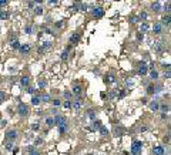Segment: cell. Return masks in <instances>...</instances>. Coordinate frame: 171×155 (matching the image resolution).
Masks as SVG:
<instances>
[{
    "label": "cell",
    "mask_w": 171,
    "mask_h": 155,
    "mask_svg": "<svg viewBox=\"0 0 171 155\" xmlns=\"http://www.w3.org/2000/svg\"><path fill=\"white\" fill-rule=\"evenodd\" d=\"M141 148H143V142L141 141H134L131 145V154L133 155H140L141 154Z\"/></svg>",
    "instance_id": "1"
},
{
    "label": "cell",
    "mask_w": 171,
    "mask_h": 155,
    "mask_svg": "<svg viewBox=\"0 0 171 155\" xmlns=\"http://www.w3.org/2000/svg\"><path fill=\"white\" fill-rule=\"evenodd\" d=\"M37 85H39V88H46L47 83H46V81H43V80H39V83H37Z\"/></svg>",
    "instance_id": "29"
},
{
    "label": "cell",
    "mask_w": 171,
    "mask_h": 155,
    "mask_svg": "<svg viewBox=\"0 0 171 155\" xmlns=\"http://www.w3.org/2000/svg\"><path fill=\"white\" fill-rule=\"evenodd\" d=\"M137 39H138V40H143V36H141V33H138V34H137Z\"/></svg>",
    "instance_id": "56"
},
{
    "label": "cell",
    "mask_w": 171,
    "mask_h": 155,
    "mask_svg": "<svg viewBox=\"0 0 171 155\" xmlns=\"http://www.w3.org/2000/svg\"><path fill=\"white\" fill-rule=\"evenodd\" d=\"M123 128H118V127H116V129H114V135L116 137H120V135H123Z\"/></svg>",
    "instance_id": "20"
},
{
    "label": "cell",
    "mask_w": 171,
    "mask_h": 155,
    "mask_svg": "<svg viewBox=\"0 0 171 155\" xmlns=\"http://www.w3.org/2000/svg\"><path fill=\"white\" fill-rule=\"evenodd\" d=\"M71 107L76 110V111H78V110L83 107V101H81V100H77V101H74V103L71 104Z\"/></svg>",
    "instance_id": "12"
},
{
    "label": "cell",
    "mask_w": 171,
    "mask_h": 155,
    "mask_svg": "<svg viewBox=\"0 0 171 155\" xmlns=\"http://www.w3.org/2000/svg\"><path fill=\"white\" fill-rule=\"evenodd\" d=\"M29 155H40V154H39V152H37V151L34 149V151H31V152H29Z\"/></svg>",
    "instance_id": "52"
},
{
    "label": "cell",
    "mask_w": 171,
    "mask_h": 155,
    "mask_svg": "<svg viewBox=\"0 0 171 155\" xmlns=\"http://www.w3.org/2000/svg\"><path fill=\"white\" fill-rule=\"evenodd\" d=\"M20 46H21V44L19 43V40H13V41H12V48L19 50V48H20Z\"/></svg>",
    "instance_id": "22"
},
{
    "label": "cell",
    "mask_w": 171,
    "mask_h": 155,
    "mask_svg": "<svg viewBox=\"0 0 171 155\" xmlns=\"http://www.w3.org/2000/svg\"><path fill=\"white\" fill-rule=\"evenodd\" d=\"M60 104H62V101H60V100H54V101H53V105H54V107H59Z\"/></svg>",
    "instance_id": "43"
},
{
    "label": "cell",
    "mask_w": 171,
    "mask_h": 155,
    "mask_svg": "<svg viewBox=\"0 0 171 155\" xmlns=\"http://www.w3.org/2000/svg\"><path fill=\"white\" fill-rule=\"evenodd\" d=\"M4 100H6V93H4V91H0V104H1Z\"/></svg>",
    "instance_id": "33"
},
{
    "label": "cell",
    "mask_w": 171,
    "mask_h": 155,
    "mask_svg": "<svg viewBox=\"0 0 171 155\" xmlns=\"http://www.w3.org/2000/svg\"><path fill=\"white\" fill-rule=\"evenodd\" d=\"M160 107H161V110H163L164 112H167V111H168V105H165V104H163V105H160Z\"/></svg>",
    "instance_id": "45"
},
{
    "label": "cell",
    "mask_w": 171,
    "mask_h": 155,
    "mask_svg": "<svg viewBox=\"0 0 171 155\" xmlns=\"http://www.w3.org/2000/svg\"><path fill=\"white\" fill-rule=\"evenodd\" d=\"M24 30H26V33H27V34H31V31H33V27H31V26H27V27H26Z\"/></svg>",
    "instance_id": "42"
},
{
    "label": "cell",
    "mask_w": 171,
    "mask_h": 155,
    "mask_svg": "<svg viewBox=\"0 0 171 155\" xmlns=\"http://www.w3.org/2000/svg\"><path fill=\"white\" fill-rule=\"evenodd\" d=\"M89 117H90L91 120H96V111L90 110V111H89Z\"/></svg>",
    "instance_id": "37"
},
{
    "label": "cell",
    "mask_w": 171,
    "mask_h": 155,
    "mask_svg": "<svg viewBox=\"0 0 171 155\" xmlns=\"http://www.w3.org/2000/svg\"><path fill=\"white\" fill-rule=\"evenodd\" d=\"M29 7H34V3L33 1H29Z\"/></svg>",
    "instance_id": "57"
},
{
    "label": "cell",
    "mask_w": 171,
    "mask_h": 155,
    "mask_svg": "<svg viewBox=\"0 0 171 155\" xmlns=\"http://www.w3.org/2000/svg\"><path fill=\"white\" fill-rule=\"evenodd\" d=\"M154 90H156L154 84H150V85L147 87V94H154Z\"/></svg>",
    "instance_id": "26"
},
{
    "label": "cell",
    "mask_w": 171,
    "mask_h": 155,
    "mask_svg": "<svg viewBox=\"0 0 171 155\" xmlns=\"http://www.w3.org/2000/svg\"><path fill=\"white\" fill-rule=\"evenodd\" d=\"M150 77L153 78V80H157V78H158V73H157V71H154V70H151V73H150Z\"/></svg>",
    "instance_id": "30"
},
{
    "label": "cell",
    "mask_w": 171,
    "mask_h": 155,
    "mask_svg": "<svg viewBox=\"0 0 171 155\" xmlns=\"http://www.w3.org/2000/svg\"><path fill=\"white\" fill-rule=\"evenodd\" d=\"M109 97H110V98H114V97H117V90H113V91L109 94Z\"/></svg>",
    "instance_id": "39"
},
{
    "label": "cell",
    "mask_w": 171,
    "mask_h": 155,
    "mask_svg": "<svg viewBox=\"0 0 171 155\" xmlns=\"http://www.w3.org/2000/svg\"><path fill=\"white\" fill-rule=\"evenodd\" d=\"M151 9H153L156 13H160V12H161V4H160L158 1H156V3H153V4H151Z\"/></svg>",
    "instance_id": "13"
},
{
    "label": "cell",
    "mask_w": 171,
    "mask_h": 155,
    "mask_svg": "<svg viewBox=\"0 0 171 155\" xmlns=\"http://www.w3.org/2000/svg\"><path fill=\"white\" fill-rule=\"evenodd\" d=\"M147 73H148V67L145 65V63H141L140 67H138V74L140 76H145Z\"/></svg>",
    "instance_id": "6"
},
{
    "label": "cell",
    "mask_w": 171,
    "mask_h": 155,
    "mask_svg": "<svg viewBox=\"0 0 171 155\" xmlns=\"http://www.w3.org/2000/svg\"><path fill=\"white\" fill-rule=\"evenodd\" d=\"M104 78H106V83H114V81H116L113 74H107V76H106Z\"/></svg>",
    "instance_id": "25"
},
{
    "label": "cell",
    "mask_w": 171,
    "mask_h": 155,
    "mask_svg": "<svg viewBox=\"0 0 171 155\" xmlns=\"http://www.w3.org/2000/svg\"><path fill=\"white\" fill-rule=\"evenodd\" d=\"M153 30H154V34H161V31H163V26H161V23H154Z\"/></svg>",
    "instance_id": "10"
},
{
    "label": "cell",
    "mask_w": 171,
    "mask_h": 155,
    "mask_svg": "<svg viewBox=\"0 0 171 155\" xmlns=\"http://www.w3.org/2000/svg\"><path fill=\"white\" fill-rule=\"evenodd\" d=\"M140 29H141V31H143V33H145V31L148 30V24L143 21V23H141V26H140Z\"/></svg>",
    "instance_id": "28"
},
{
    "label": "cell",
    "mask_w": 171,
    "mask_h": 155,
    "mask_svg": "<svg viewBox=\"0 0 171 155\" xmlns=\"http://www.w3.org/2000/svg\"><path fill=\"white\" fill-rule=\"evenodd\" d=\"M59 128H60V132H62V134H64V132H66V129H67V125L64 124V125H62V127H59Z\"/></svg>",
    "instance_id": "41"
},
{
    "label": "cell",
    "mask_w": 171,
    "mask_h": 155,
    "mask_svg": "<svg viewBox=\"0 0 171 155\" xmlns=\"http://www.w3.org/2000/svg\"><path fill=\"white\" fill-rule=\"evenodd\" d=\"M93 125H94V127H93V129H100V128L103 127V124H101V121H98V120H96Z\"/></svg>",
    "instance_id": "23"
},
{
    "label": "cell",
    "mask_w": 171,
    "mask_h": 155,
    "mask_svg": "<svg viewBox=\"0 0 171 155\" xmlns=\"http://www.w3.org/2000/svg\"><path fill=\"white\" fill-rule=\"evenodd\" d=\"M164 10H165V12H167V13H168V12H170V3H167V4H165V6H164Z\"/></svg>",
    "instance_id": "49"
},
{
    "label": "cell",
    "mask_w": 171,
    "mask_h": 155,
    "mask_svg": "<svg viewBox=\"0 0 171 155\" xmlns=\"http://www.w3.org/2000/svg\"><path fill=\"white\" fill-rule=\"evenodd\" d=\"M161 117H163V118L165 120V118H168V114H165V112H163V115H161Z\"/></svg>",
    "instance_id": "54"
},
{
    "label": "cell",
    "mask_w": 171,
    "mask_h": 155,
    "mask_svg": "<svg viewBox=\"0 0 171 155\" xmlns=\"http://www.w3.org/2000/svg\"><path fill=\"white\" fill-rule=\"evenodd\" d=\"M26 91H27L29 94H33V93H34V90H33V88H30V87H27V90H26Z\"/></svg>",
    "instance_id": "51"
},
{
    "label": "cell",
    "mask_w": 171,
    "mask_h": 155,
    "mask_svg": "<svg viewBox=\"0 0 171 155\" xmlns=\"http://www.w3.org/2000/svg\"><path fill=\"white\" fill-rule=\"evenodd\" d=\"M150 108H151V111H157V110L160 108L158 101H151V103H150Z\"/></svg>",
    "instance_id": "14"
},
{
    "label": "cell",
    "mask_w": 171,
    "mask_h": 155,
    "mask_svg": "<svg viewBox=\"0 0 171 155\" xmlns=\"http://www.w3.org/2000/svg\"><path fill=\"white\" fill-rule=\"evenodd\" d=\"M6 124H7V121H1V123H0V127H4Z\"/></svg>",
    "instance_id": "55"
},
{
    "label": "cell",
    "mask_w": 171,
    "mask_h": 155,
    "mask_svg": "<svg viewBox=\"0 0 171 155\" xmlns=\"http://www.w3.org/2000/svg\"><path fill=\"white\" fill-rule=\"evenodd\" d=\"M6 149L7 151H12L13 149V142H6Z\"/></svg>",
    "instance_id": "36"
},
{
    "label": "cell",
    "mask_w": 171,
    "mask_h": 155,
    "mask_svg": "<svg viewBox=\"0 0 171 155\" xmlns=\"http://www.w3.org/2000/svg\"><path fill=\"white\" fill-rule=\"evenodd\" d=\"M125 85H127L128 88L133 87V80H131V78H127V80H125Z\"/></svg>",
    "instance_id": "34"
},
{
    "label": "cell",
    "mask_w": 171,
    "mask_h": 155,
    "mask_svg": "<svg viewBox=\"0 0 171 155\" xmlns=\"http://www.w3.org/2000/svg\"><path fill=\"white\" fill-rule=\"evenodd\" d=\"M17 114H19V115H21V117L29 115V107H27L24 103H20V104L17 105Z\"/></svg>",
    "instance_id": "2"
},
{
    "label": "cell",
    "mask_w": 171,
    "mask_h": 155,
    "mask_svg": "<svg viewBox=\"0 0 171 155\" xmlns=\"http://www.w3.org/2000/svg\"><path fill=\"white\" fill-rule=\"evenodd\" d=\"M100 132H101V135H107V134H109V131H107L106 127H101V128H100Z\"/></svg>",
    "instance_id": "35"
},
{
    "label": "cell",
    "mask_w": 171,
    "mask_h": 155,
    "mask_svg": "<svg viewBox=\"0 0 171 155\" xmlns=\"http://www.w3.org/2000/svg\"><path fill=\"white\" fill-rule=\"evenodd\" d=\"M63 26H64V20H60V21H57V23H56V27H59V29H60V27H63Z\"/></svg>",
    "instance_id": "40"
},
{
    "label": "cell",
    "mask_w": 171,
    "mask_h": 155,
    "mask_svg": "<svg viewBox=\"0 0 171 155\" xmlns=\"http://www.w3.org/2000/svg\"><path fill=\"white\" fill-rule=\"evenodd\" d=\"M64 97H66V98H67V101H68V98L71 97V93H68V91H67V93H64Z\"/></svg>",
    "instance_id": "50"
},
{
    "label": "cell",
    "mask_w": 171,
    "mask_h": 155,
    "mask_svg": "<svg viewBox=\"0 0 171 155\" xmlns=\"http://www.w3.org/2000/svg\"><path fill=\"white\" fill-rule=\"evenodd\" d=\"M164 77H165V78H170V77H171V73H170V70H167V71L164 73Z\"/></svg>",
    "instance_id": "47"
},
{
    "label": "cell",
    "mask_w": 171,
    "mask_h": 155,
    "mask_svg": "<svg viewBox=\"0 0 171 155\" xmlns=\"http://www.w3.org/2000/svg\"><path fill=\"white\" fill-rule=\"evenodd\" d=\"M0 19H3V20L9 19V12H6V10H0Z\"/></svg>",
    "instance_id": "21"
},
{
    "label": "cell",
    "mask_w": 171,
    "mask_h": 155,
    "mask_svg": "<svg viewBox=\"0 0 171 155\" xmlns=\"http://www.w3.org/2000/svg\"><path fill=\"white\" fill-rule=\"evenodd\" d=\"M73 94L76 95V97H81V94H83V88L80 87V85H74V88H73Z\"/></svg>",
    "instance_id": "8"
},
{
    "label": "cell",
    "mask_w": 171,
    "mask_h": 155,
    "mask_svg": "<svg viewBox=\"0 0 171 155\" xmlns=\"http://www.w3.org/2000/svg\"><path fill=\"white\" fill-rule=\"evenodd\" d=\"M48 4H50V6H54V4H57V1H51V0H50Z\"/></svg>",
    "instance_id": "53"
},
{
    "label": "cell",
    "mask_w": 171,
    "mask_h": 155,
    "mask_svg": "<svg viewBox=\"0 0 171 155\" xmlns=\"http://www.w3.org/2000/svg\"><path fill=\"white\" fill-rule=\"evenodd\" d=\"M93 16L96 17V19L103 17V16H104V9H103V7H94L93 9Z\"/></svg>",
    "instance_id": "3"
},
{
    "label": "cell",
    "mask_w": 171,
    "mask_h": 155,
    "mask_svg": "<svg viewBox=\"0 0 171 155\" xmlns=\"http://www.w3.org/2000/svg\"><path fill=\"white\" fill-rule=\"evenodd\" d=\"M161 24H165V27H168V26H170V14H167V16H164V17H163Z\"/></svg>",
    "instance_id": "16"
},
{
    "label": "cell",
    "mask_w": 171,
    "mask_h": 155,
    "mask_svg": "<svg viewBox=\"0 0 171 155\" xmlns=\"http://www.w3.org/2000/svg\"><path fill=\"white\" fill-rule=\"evenodd\" d=\"M164 151H165V149H164L163 147H154V148H153V154L154 155H164Z\"/></svg>",
    "instance_id": "9"
},
{
    "label": "cell",
    "mask_w": 171,
    "mask_h": 155,
    "mask_svg": "<svg viewBox=\"0 0 171 155\" xmlns=\"http://www.w3.org/2000/svg\"><path fill=\"white\" fill-rule=\"evenodd\" d=\"M67 57H68V50H64L62 53V60H67Z\"/></svg>",
    "instance_id": "31"
},
{
    "label": "cell",
    "mask_w": 171,
    "mask_h": 155,
    "mask_svg": "<svg viewBox=\"0 0 171 155\" xmlns=\"http://www.w3.org/2000/svg\"><path fill=\"white\" fill-rule=\"evenodd\" d=\"M78 40H80V34L76 33V34H73L71 37H70V44H73V43H77Z\"/></svg>",
    "instance_id": "15"
},
{
    "label": "cell",
    "mask_w": 171,
    "mask_h": 155,
    "mask_svg": "<svg viewBox=\"0 0 171 155\" xmlns=\"http://www.w3.org/2000/svg\"><path fill=\"white\" fill-rule=\"evenodd\" d=\"M153 47H154V50H156V51H158V53H161V51L164 50V47H163V44H161V43H156Z\"/></svg>",
    "instance_id": "19"
},
{
    "label": "cell",
    "mask_w": 171,
    "mask_h": 155,
    "mask_svg": "<svg viewBox=\"0 0 171 155\" xmlns=\"http://www.w3.org/2000/svg\"><path fill=\"white\" fill-rule=\"evenodd\" d=\"M64 108H71V101H64Z\"/></svg>",
    "instance_id": "38"
},
{
    "label": "cell",
    "mask_w": 171,
    "mask_h": 155,
    "mask_svg": "<svg viewBox=\"0 0 171 155\" xmlns=\"http://www.w3.org/2000/svg\"><path fill=\"white\" fill-rule=\"evenodd\" d=\"M39 128H40L39 124H33V125H31V129H33V131H39Z\"/></svg>",
    "instance_id": "44"
},
{
    "label": "cell",
    "mask_w": 171,
    "mask_h": 155,
    "mask_svg": "<svg viewBox=\"0 0 171 155\" xmlns=\"http://www.w3.org/2000/svg\"><path fill=\"white\" fill-rule=\"evenodd\" d=\"M54 120V124H57L59 127H62V125L66 124V118L63 117V115H56V118H53Z\"/></svg>",
    "instance_id": "5"
},
{
    "label": "cell",
    "mask_w": 171,
    "mask_h": 155,
    "mask_svg": "<svg viewBox=\"0 0 171 155\" xmlns=\"http://www.w3.org/2000/svg\"><path fill=\"white\" fill-rule=\"evenodd\" d=\"M140 19H143V20H145V19H147V13L141 12V13H140Z\"/></svg>",
    "instance_id": "46"
},
{
    "label": "cell",
    "mask_w": 171,
    "mask_h": 155,
    "mask_svg": "<svg viewBox=\"0 0 171 155\" xmlns=\"http://www.w3.org/2000/svg\"><path fill=\"white\" fill-rule=\"evenodd\" d=\"M46 124L48 125V127H53V125H54V120H53V118H47Z\"/></svg>",
    "instance_id": "32"
},
{
    "label": "cell",
    "mask_w": 171,
    "mask_h": 155,
    "mask_svg": "<svg viewBox=\"0 0 171 155\" xmlns=\"http://www.w3.org/2000/svg\"><path fill=\"white\" fill-rule=\"evenodd\" d=\"M50 47H51V43H50V41H44L41 46L39 47V53H44V51H46V50H48Z\"/></svg>",
    "instance_id": "7"
},
{
    "label": "cell",
    "mask_w": 171,
    "mask_h": 155,
    "mask_svg": "<svg viewBox=\"0 0 171 155\" xmlns=\"http://www.w3.org/2000/svg\"><path fill=\"white\" fill-rule=\"evenodd\" d=\"M3 6H7V0H0V7Z\"/></svg>",
    "instance_id": "48"
},
{
    "label": "cell",
    "mask_w": 171,
    "mask_h": 155,
    "mask_svg": "<svg viewBox=\"0 0 171 155\" xmlns=\"http://www.w3.org/2000/svg\"><path fill=\"white\" fill-rule=\"evenodd\" d=\"M39 98H40V103H41V101H43V103H48V101H50V100H51V98H50V95H48V94H43V95H40V97H39Z\"/></svg>",
    "instance_id": "18"
},
{
    "label": "cell",
    "mask_w": 171,
    "mask_h": 155,
    "mask_svg": "<svg viewBox=\"0 0 171 155\" xmlns=\"http://www.w3.org/2000/svg\"><path fill=\"white\" fill-rule=\"evenodd\" d=\"M20 83L23 84V85H29L30 84V77H27V76H24V77H21V80H20Z\"/></svg>",
    "instance_id": "17"
},
{
    "label": "cell",
    "mask_w": 171,
    "mask_h": 155,
    "mask_svg": "<svg viewBox=\"0 0 171 155\" xmlns=\"http://www.w3.org/2000/svg\"><path fill=\"white\" fill-rule=\"evenodd\" d=\"M19 50H20V53L26 54V53H29V51L31 50V46H30V44H23V46H20Z\"/></svg>",
    "instance_id": "11"
},
{
    "label": "cell",
    "mask_w": 171,
    "mask_h": 155,
    "mask_svg": "<svg viewBox=\"0 0 171 155\" xmlns=\"http://www.w3.org/2000/svg\"><path fill=\"white\" fill-rule=\"evenodd\" d=\"M34 14H36V16H41V14H43V9H41L40 6L34 7Z\"/></svg>",
    "instance_id": "24"
},
{
    "label": "cell",
    "mask_w": 171,
    "mask_h": 155,
    "mask_svg": "<svg viewBox=\"0 0 171 155\" xmlns=\"http://www.w3.org/2000/svg\"><path fill=\"white\" fill-rule=\"evenodd\" d=\"M31 104H33V105H39V104H40V98H39L37 95H34L33 100H31Z\"/></svg>",
    "instance_id": "27"
},
{
    "label": "cell",
    "mask_w": 171,
    "mask_h": 155,
    "mask_svg": "<svg viewBox=\"0 0 171 155\" xmlns=\"http://www.w3.org/2000/svg\"><path fill=\"white\" fill-rule=\"evenodd\" d=\"M6 138L9 141H14L17 138V131L16 129H10V131H7L6 132Z\"/></svg>",
    "instance_id": "4"
}]
</instances>
